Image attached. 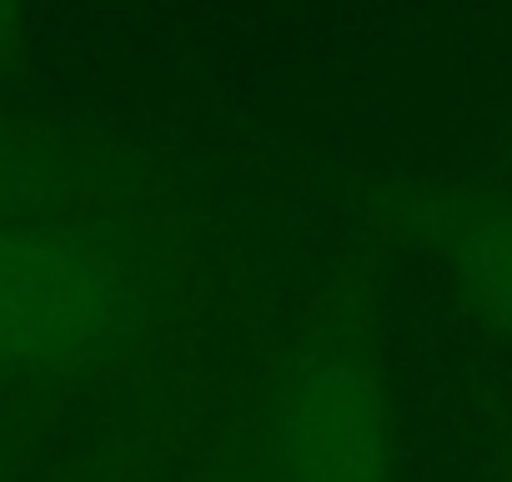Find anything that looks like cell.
I'll return each instance as SVG.
<instances>
[{"label":"cell","instance_id":"3957f363","mask_svg":"<svg viewBox=\"0 0 512 482\" xmlns=\"http://www.w3.org/2000/svg\"><path fill=\"white\" fill-rule=\"evenodd\" d=\"M427 252L452 272L462 297L512 332V191L447 186L422 201Z\"/></svg>","mask_w":512,"mask_h":482},{"label":"cell","instance_id":"7a4b0ae2","mask_svg":"<svg viewBox=\"0 0 512 482\" xmlns=\"http://www.w3.org/2000/svg\"><path fill=\"white\" fill-rule=\"evenodd\" d=\"M116 312L111 272L71 241L0 231V367L61 362L91 347Z\"/></svg>","mask_w":512,"mask_h":482},{"label":"cell","instance_id":"277c9868","mask_svg":"<svg viewBox=\"0 0 512 482\" xmlns=\"http://www.w3.org/2000/svg\"><path fill=\"white\" fill-rule=\"evenodd\" d=\"M16 11H21V0H0V41L11 36V26H16Z\"/></svg>","mask_w":512,"mask_h":482},{"label":"cell","instance_id":"6da1fadb","mask_svg":"<svg viewBox=\"0 0 512 482\" xmlns=\"http://www.w3.org/2000/svg\"><path fill=\"white\" fill-rule=\"evenodd\" d=\"M277 482H392L397 437L382 382L352 357L297 367L267 417Z\"/></svg>","mask_w":512,"mask_h":482}]
</instances>
